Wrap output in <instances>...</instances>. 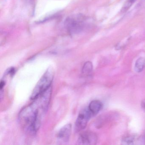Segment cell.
I'll return each mask as SVG.
<instances>
[{"label":"cell","instance_id":"cell-1","mask_svg":"<svg viewBox=\"0 0 145 145\" xmlns=\"http://www.w3.org/2000/svg\"><path fill=\"white\" fill-rule=\"evenodd\" d=\"M51 86L34 100V101L20 112L19 122L25 132L30 135L36 134L48 110L51 98Z\"/></svg>","mask_w":145,"mask_h":145},{"label":"cell","instance_id":"cell-2","mask_svg":"<svg viewBox=\"0 0 145 145\" xmlns=\"http://www.w3.org/2000/svg\"><path fill=\"white\" fill-rule=\"evenodd\" d=\"M54 70L49 68L37 83L30 96V99L34 100L40 94L48 89L51 86L54 78Z\"/></svg>","mask_w":145,"mask_h":145},{"label":"cell","instance_id":"cell-3","mask_svg":"<svg viewBox=\"0 0 145 145\" xmlns=\"http://www.w3.org/2000/svg\"><path fill=\"white\" fill-rule=\"evenodd\" d=\"M85 18L82 15H75L68 18L65 22V26L71 34L79 32L84 28Z\"/></svg>","mask_w":145,"mask_h":145},{"label":"cell","instance_id":"cell-4","mask_svg":"<svg viewBox=\"0 0 145 145\" xmlns=\"http://www.w3.org/2000/svg\"><path fill=\"white\" fill-rule=\"evenodd\" d=\"M92 114L88 108L82 109L78 115L75 124V128L77 131H80L84 129L87 126L88 122Z\"/></svg>","mask_w":145,"mask_h":145},{"label":"cell","instance_id":"cell-5","mask_svg":"<svg viewBox=\"0 0 145 145\" xmlns=\"http://www.w3.org/2000/svg\"><path fill=\"white\" fill-rule=\"evenodd\" d=\"M72 131V125L68 124L61 128L57 135V144L65 145L69 141Z\"/></svg>","mask_w":145,"mask_h":145},{"label":"cell","instance_id":"cell-6","mask_svg":"<svg viewBox=\"0 0 145 145\" xmlns=\"http://www.w3.org/2000/svg\"><path fill=\"white\" fill-rule=\"evenodd\" d=\"M97 137L94 132L86 131L81 134L78 138L77 144L78 145H94L96 144Z\"/></svg>","mask_w":145,"mask_h":145},{"label":"cell","instance_id":"cell-7","mask_svg":"<svg viewBox=\"0 0 145 145\" xmlns=\"http://www.w3.org/2000/svg\"><path fill=\"white\" fill-rule=\"evenodd\" d=\"M123 145H143L145 144V137H137L129 135L125 137L122 140Z\"/></svg>","mask_w":145,"mask_h":145},{"label":"cell","instance_id":"cell-8","mask_svg":"<svg viewBox=\"0 0 145 145\" xmlns=\"http://www.w3.org/2000/svg\"><path fill=\"white\" fill-rule=\"evenodd\" d=\"M102 108L103 103L101 102L98 100H94L89 104L88 109L93 116L98 114Z\"/></svg>","mask_w":145,"mask_h":145},{"label":"cell","instance_id":"cell-9","mask_svg":"<svg viewBox=\"0 0 145 145\" xmlns=\"http://www.w3.org/2000/svg\"><path fill=\"white\" fill-rule=\"evenodd\" d=\"M145 67V58L144 57H140L138 58L135 64V70L137 72H140L144 69Z\"/></svg>","mask_w":145,"mask_h":145},{"label":"cell","instance_id":"cell-10","mask_svg":"<svg viewBox=\"0 0 145 145\" xmlns=\"http://www.w3.org/2000/svg\"><path fill=\"white\" fill-rule=\"evenodd\" d=\"M93 70V65L90 61L86 62L82 69V74L85 75H89L91 73Z\"/></svg>","mask_w":145,"mask_h":145},{"label":"cell","instance_id":"cell-11","mask_svg":"<svg viewBox=\"0 0 145 145\" xmlns=\"http://www.w3.org/2000/svg\"><path fill=\"white\" fill-rule=\"evenodd\" d=\"M136 0H127L126 2L124 5L122 7L121 12H125L127 11L131 7L135 2Z\"/></svg>","mask_w":145,"mask_h":145},{"label":"cell","instance_id":"cell-12","mask_svg":"<svg viewBox=\"0 0 145 145\" xmlns=\"http://www.w3.org/2000/svg\"><path fill=\"white\" fill-rule=\"evenodd\" d=\"M5 84L6 82H5V80H1V83H0V89H1V91H2L3 88L5 86Z\"/></svg>","mask_w":145,"mask_h":145},{"label":"cell","instance_id":"cell-13","mask_svg":"<svg viewBox=\"0 0 145 145\" xmlns=\"http://www.w3.org/2000/svg\"><path fill=\"white\" fill-rule=\"evenodd\" d=\"M141 106L142 108L145 111V101L142 102L141 103Z\"/></svg>","mask_w":145,"mask_h":145}]
</instances>
